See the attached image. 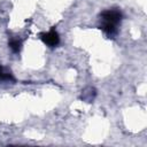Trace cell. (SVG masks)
I'll return each mask as SVG.
<instances>
[{"label": "cell", "mask_w": 147, "mask_h": 147, "mask_svg": "<svg viewBox=\"0 0 147 147\" xmlns=\"http://www.w3.org/2000/svg\"><path fill=\"white\" fill-rule=\"evenodd\" d=\"M9 47H10L15 53H17V52H20V49H21V41L17 40V39L10 40V42H9Z\"/></svg>", "instance_id": "obj_5"}, {"label": "cell", "mask_w": 147, "mask_h": 147, "mask_svg": "<svg viewBox=\"0 0 147 147\" xmlns=\"http://www.w3.org/2000/svg\"><path fill=\"white\" fill-rule=\"evenodd\" d=\"M41 40L46 45H48L51 47H54L60 42V37H59V34L55 30H51L47 33H41Z\"/></svg>", "instance_id": "obj_2"}, {"label": "cell", "mask_w": 147, "mask_h": 147, "mask_svg": "<svg viewBox=\"0 0 147 147\" xmlns=\"http://www.w3.org/2000/svg\"><path fill=\"white\" fill-rule=\"evenodd\" d=\"M0 80H14L13 76L9 72H6L1 65H0Z\"/></svg>", "instance_id": "obj_4"}, {"label": "cell", "mask_w": 147, "mask_h": 147, "mask_svg": "<svg viewBox=\"0 0 147 147\" xmlns=\"http://www.w3.org/2000/svg\"><path fill=\"white\" fill-rule=\"evenodd\" d=\"M101 29H102L107 34H109V36H113V34H115V33L117 32L116 25H115V24H111V23H102Z\"/></svg>", "instance_id": "obj_3"}, {"label": "cell", "mask_w": 147, "mask_h": 147, "mask_svg": "<svg viewBox=\"0 0 147 147\" xmlns=\"http://www.w3.org/2000/svg\"><path fill=\"white\" fill-rule=\"evenodd\" d=\"M101 18L103 23H111L117 25V23H119V21L122 20V14L116 10V9H108L101 13Z\"/></svg>", "instance_id": "obj_1"}]
</instances>
